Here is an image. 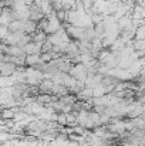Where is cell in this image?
Listing matches in <instances>:
<instances>
[{
    "mask_svg": "<svg viewBox=\"0 0 145 146\" xmlns=\"http://www.w3.org/2000/svg\"><path fill=\"white\" fill-rule=\"evenodd\" d=\"M23 54H24L23 50L20 48L19 46H7L6 55H10V57H16V58H19V57H21Z\"/></svg>",
    "mask_w": 145,
    "mask_h": 146,
    "instance_id": "8992f818",
    "label": "cell"
},
{
    "mask_svg": "<svg viewBox=\"0 0 145 146\" xmlns=\"http://www.w3.org/2000/svg\"><path fill=\"white\" fill-rule=\"evenodd\" d=\"M132 50L134 51H145V40H134Z\"/></svg>",
    "mask_w": 145,
    "mask_h": 146,
    "instance_id": "7c38bea8",
    "label": "cell"
},
{
    "mask_svg": "<svg viewBox=\"0 0 145 146\" xmlns=\"http://www.w3.org/2000/svg\"><path fill=\"white\" fill-rule=\"evenodd\" d=\"M55 17H57V20H58V21H60L61 24L67 23V11H64V10L55 11Z\"/></svg>",
    "mask_w": 145,
    "mask_h": 146,
    "instance_id": "4fadbf2b",
    "label": "cell"
},
{
    "mask_svg": "<svg viewBox=\"0 0 145 146\" xmlns=\"http://www.w3.org/2000/svg\"><path fill=\"white\" fill-rule=\"evenodd\" d=\"M7 29H9V33H23V21L13 20V21H10V24L7 26Z\"/></svg>",
    "mask_w": 145,
    "mask_h": 146,
    "instance_id": "277c9868",
    "label": "cell"
},
{
    "mask_svg": "<svg viewBox=\"0 0 145 146\" xmlns=\"http://www.w3.org/2000/svg\"><path fill=\"white\" fill-rule=\"evenodd\" d=\"M37 31V23L31 21V20H27V21H23V33L27 34V36H31Z\"/></svg>",
    "mask_w": 145,
    "mask_h": 146,
    "instance_id": "3957f363",
    "label": "cell"
},
{
    "mask_svg": "<svg viewBox=\"0 0 145 146\" xmlns=\"http://www.w3.org/2000/svg\"><path fill=\"white\" fill-rule=\"evenodd\" d=\"M51 48H53V44L51 43H48L47 40L41 44V48H40V54H44V52H50L51 51Z\"/></svg>",
    "mask_w": 145,
    "mask_h": 146,
    "instance_id": "5bb4252c",
    "label": "cell"
},
{
    "mask_svg": "<svg viewBox=\"0 0 145 146\" xmlns=\"http://www.w3.org/2000/svg\"><path fill=\"white\" fill-rule=\"evenodd\" d=\"M14 112L10 108H1L0 109V119L1 121H7V119H13Z\"/></svg>",
    "mask_w": 145,
    "mask_h": 146,
    "instance_id": "ba28073f",
    "label": "cell"
},
{
    "mask_svg": "<svg viewBox=\"0 0 145 146\" xmlns=\"http://www.w3.org/2000/svg\"><path fill=\"white\" fill-rule=\"evenodd\" d=\"M0 77H1V75H0Z\"/></svg>",
    "mask_w": 145,
    "mask_h": 146,
    "instance_id": "e0dca14e",
    "label": "cell"
},
{
    "mask_svg": "<svg viewBox=\"0 0 145 146\" xmlns=\"http://www.w3.org/2000/svg\"><path fill=\"white\" fill-rule=\"evenodd\" d=\"M13 84H14V81H13L11 77H0V88H1V90L10 88Z\"/></svg>",
    "mask_w": 145,
    "mask_h": 146,
    "instance_id": "30bf717a",
    "label": "cell"
},
{
    "mask_svg": "<svg viewBox=\"0 0 145 146\" xmlns=\"http://www.w3.org/2000/svg\"><path fill=\"white\" fill-rule=\"evenodd\" d=\"M40 61L41 62H50L51 61V55H50V52H44V54H40Z\"/></svg>",
    "mask_w": 145,
    "mask_h": 146,
    "instance_id": "9a60e30c",
    "label": "cell"
},
{
    "mask_svg": "<svg viewBox=\"0 0 145 146\" xmlns=\"http://www.w3.org/2000/svg\"><path fill=\"white\" fill-rule=\"evenodd\" d=\"M7 33H9L7 26H1V24H0V40H1V38H4V37L7 36Z\"/></svg>",
    "mask_w": 145,
    "mask_h": 146,
    "instance_id": "2e32d148",
    "label": "cell"
},
{
    "mask_svg": "<svg viewBox=\"0 0 145 146\" xmlns=\"http://www.w3.org/2000/svg\"><path fill=\"white\" fill-rule=\"evenodd\" d=\"M39 61H40V55H37V54H31V55H26L24 64H26V67L33 68L36 64H39Z\"/></svg>",
    "mask_w": 145,
    "mask_h": 146,
    "instance_id": "52a82bcc",
    "label": "cell"
},
{
    "mask_svg": "<svg viewBox=\"0 0 145 146\" xmlns=\"http://www.w3.org/2000/svg\"><path fill=\"white\" fill-rule=\"evenodd\" d=\"M58 101H60L61 104H64V105H73L77 99H76V95H73V94H67V95L60 97L58 98Z\"/></svg>",
    "mask_w": 145,
    "mask_h": 146,
    "instance_id": "9c48e42d",
    "label": "cell"
},
{
    "mask_svg": "<svg viewBox=\"0 0 145 146\" xmlns=\"http://www.w3.org/2000/svg\"><path fill=\"white\" fill-rule=\"evenodd\" d=\"M134 40H145V26H141V27L135 29Z\"/></svg>",
    "mask_w": 145,
    "mask_h": 146,
    "instance_id": "8fae6325",
    "label": "cell"
},
{
    "mask_svg": "<svg viewBox=\"0 0 145 146\" xmlns=\"http://www.w3.org/2000/svg\"><path fill=\"white\" fill-rule=\"evenodd\" d=\"M47 40V34L44 31H36L34 34H31V43L34 44H43Z\"/></svg>",
    "mask_w": 145,
    "mask_h": 146,
    "instance_id": "5b68a950",
    "label": "cell"
},
{
    "mask_svg": "<svg viewBox=\"0 0 145 146\" xmlns=\"http://www.w3.org/2000/svg\"><path fill=\"white\" fill-rule=\"evenodd\" d=\"M16 65L11 62H0V75L1 77H11L16 71Z\"/></svg>",
    "mask_w": 145,
    "mask_h": 146,
    "instance_id": "6da1fadb",
    "label": "cell"
},
{
    "mask_svg": "<svg viewBox=\"0 0 145 146\" xmlns=\"http://www.w3.org/2000/svg\"><path fill=\"white\" fill-rule=\"evenodd\" d=\"M40 48H41V44H34V43H27L24 47H23V52L26 54V55H31V54H37V55H40Z\"/></svg>",
    "mask_w": 145,
    "mask_h": 146,
    "instance_id": "7a4b0ae2",
    "label": "cell"
}]
</instances>
